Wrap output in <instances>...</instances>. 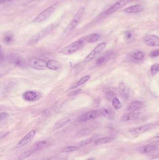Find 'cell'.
<instances>
[{"label":"cell","instance_id":"31","mask_svg":"<svg viewBox=\"0 0 159 160\" xmlns=\"http://www.w3.org/2000/svg\"><path fill=\"white\" fill-rule=\"evenodd\" d=\"M112 105L116 109H120L122 107V104L117 98H113L112 99Z\"/></svg>","mask_w":159,"mask_h":160},{"label":"cell","instance_id":"21","mask_svg":"<svg viewBox=\"0 0 159 160\" xmlns=\"http://www.w3.org/2000/svg\"><path fill=\"white\" fill-rule=\"evenodd\" d=\"M114 140V138L111 136L104 137L96 139L94 141L95 145H98L106 144Z\"/></svg>","mask_w":159,"mask_h":160},{"label":"cell","instance_id":"6","mask_svg":"<svg viewBox=\"0 0 159 160\" xmlns=\"http://www.w3.org/2000/svg\"><path fill=\"white\" fill-rule=\"evenodd\" d=\"M106 46V44L105 43H102L98 45L85 58V59L84 60V62L88 63L92 61L93 59L97 57L103 51Z\"/></svg>","mask_w":159,"mask_h":160},{"label":"cell","instance_id":"17","mask_svg":"<svg viewBox=\"0 0 159 160\" xmlns=\"http://www.w3.org/2000/svg\"><path fill=\"white\" fill-rule=\"evenodd\" d=\"M47 66L50 70H57L61 68V64L58 60H50L47 62Z\"/></svg>","mask_w":159,"mask_h":160},{"label":"cell","instance_id":"38","mask_svg":"<svg viewBox=\"0 0 159 160\" xmlns=\"http://www.w3.org/2000/svg\"><path fill=\"white\" fill-rule=\"evenodd\" d=\"M9 114L6 113H1V115H0V119L1 120H3L4 119H6L7 117H9Z\"/></svg>","mask_w":159,"mask_h":160},{"label":"cell","instance_id":"10","mask_svg":"<svg viewBox=\"0 0 159 160\" xmlns=\"http://www.w3.org/2000/svg\"><path fill=\"white\" fill-rule=\"evenodd\" d=\"M156 127V125H145L142 126H139L138 127L134 128L131 129L129 131V133L132 135H136L141 134L146 132Z\"/></svg>","mask_w":159,"mask_h":160},{"label":"cell","instance_id":"20","mask_svg":"<svg viewBox=\"0 0 159 160\" xmlns=\"http://www.w3.org/2000/svg\"><path fill=\"white\" fill-rule=\"evenodd\" d=\"M119 91L121 95L124 99H126L128 96L129 90L124 83H121L119 86Z\"/></svg>","mask_w":159,"mask_h":160},{"label":"cell","instance_id":"30","mask_svg":"<svg viewBox=\"0 0 159 160\" xmlns=\"http://www.w3.org/2000/svg\"><path fill=\"white\" fill-rule=\"evenodd\" d=\"M34 150L33 149H30V150H28L26 151L23 153L18 157V160H24L26 158L29 157V156H30L31 155L33 154L34 152Z\"/></svg>","mask_w":159,"mask_h":160},{"label":"cell","instance_id":"29","mask_svg":"<svg viewBox=\"0 0 159 160\" xmlns=\"http://www.w3.org/2000/svg\"><path fill=\"white\" fill-rule=\"evenodd\" d=\"M90 79V76L89 75H86L81 78V79H80L79 81L77 82L76 83H75L72 87V89L77 88V87L81 86L82 84L85 83L86 81H88Z\"/></svg>","mask_w":159,"mask_h":160},{"label":"cell","instance_id":"26","mask_svg":"<svg viewBox=\"0 0 159 160\" xmlns=\"http://www.w3.org/2000/svg\"><path fill=\"white\" fill-rule=\"evenodd\" d=\"M100 36L98 34H92L86 37L84 40L89 43H93L96 42L100 39Z\"/></svg>","mask_w":159,"mask_h":160},{"label":"cell","instance_id":"9","mask_svg":"<svg viewBox=\"0 0 159 160\" xmlns=\"http://www.w3.org/2000/svg\"><path fill=\"white\" fill-rule=\"evenodd\" d=\"M133 1V0H119L104 12V15H109L113 13Z\"/></svg>","mask_w":159,"mask_h":160},{"label":"cell","instance_id":"1","mask_svg":"<svg viewBox=\"0 0 159 160\" xmlns=\"http://www.w3.org/2000/svg\"><path fill=\"white\" fill-rule=\"evenodd\" d=\"M85 8L84 7H81L78 9L77 12L75 13L73 17L72 18L68 25L67 26L65 31H63V36H67L77 26L78 23L81 20L82 16L85 12Z\"/></svg>","mask_w":159,"mask_h":160},{"label":"cell","instance_id":"46","mask_svg":"<svg viewBox=\"0 0 159 160\" xmlns=\"http://www.w3.org/2000/svg\"><path fill=\"white\" fill-rule=\"evenodd\" d=\"M36 1H41V0H36Z\"/></svg>","mask_w":159,"mask_h":160},{"label":"cell","instance_id":"3","mask_svg":"<svg viewBox=\"0 0 159 160\" xmlns=\"http://www.w3.org/2000/svg\"><path fill=\"white\" fill-rule=\"evenodd\" d=\"M84 39H80L65 46L60 51V53L63 54H71L81 49L84 45Z\"/></svg>","mask_w":159,"mask_h":160},{"label":"cell","instance_id":"11","mask_svg":"<svg viewBox=\"0 0 159 160\" xmlns=\"http://www.w3.org/2000/svg\"><path fill=\"white\" fill-rule=\"evenodd\" d=\"M36 132L35 130H32L28 133L21 140H20L16 145V148H20L28 144L34 139Z\"/></svg>","mask_w":159,"mask_h":160},{"label":"cell","instance_id":"35","mask_svg":"<svg viewBox=\"0 0 159 160\" xmlns=\"http://www.w3.org/2000/svg\"><path fill=\"white\" fill-rule=\"evenodd\" d=\"M104 61H105V58L104 57L100 56L96 60L95 63L97 66H100V65H102L104 62Z\"/></svg>","mask_w":159,"mask_h":160},{"label":"cell","instance_id":"8","mask_svg":"<svg viewBox=\"0 0 159 160\" xmlns=\"http://www.w3.org/2000/svg\"><path fill=\"white\" fill-rule=\"evenodd\" d=\"M7 59L9 62L16 66L24 68L27 66L25 59L20 56L16 55H9Z\"/></svg>","mask_w":159,"mask_h":160},{"label":"cell","instance_id":"41","mask_svg":"<svg viewBox=\"0 0 159 160\" xmlns=\"http://www.w3.org/2000/svg\"><path fill=\"white\" fill-rule=\"evenodd\" d=\"M126 37L127 39H130L132 37V34L129 32H127L126 33Z\"/></svg>","mask_w":159,"mask_h":160},{"label":"cell","instance_id":"34","mask_svg":"<svg viewBox=\"0 0 159 160\" xmlns=\"http://www.w3.org/2000/svg\"><path fill=\"white\" fill-rule=\"evenodd\" d=\"M151 72L153 75H155L159 72V64H154L151 67Z\"/></svg>","mask_w":159,"mask_h":160},{"label":"cell","instance_id":"14","mask_svg":"<svg viewBox=\"0 0 159 160\" xmlns=\"http://www.w3.org/2000/svg\"><path fill=\"white\" fill-rule=\"evenodd\" d=\"M101 114L106 119L112 120L115 119V113L111 108L104 107L100 111Z\"/></svg>","mask_w":159,"mask_h":160},{"label":"cell","instance_id":"7","mask_svg":"<svg viewBox=\"0 0 159 160\" xmlns=\"http://www.w3.org/2000/svg\"><path fill=\"white\" fill-rule=\"evenodd\" d=\"M101 114L100 111L92 110L88 111L81 115L77 119L78 122H85L98 118Z\"/></svg>","mask_w":159,"mask_h":160},{"label":"cell","instance_id":"18","mask_svg":"<svg viewBox=\"0 0 159 160\" xmlns=\"http://www.w3.org/2000/svg\"><path fill=\"white\" fill-rule=\"evenodd\" d=\"M142 106L143 104L141 102H133L129 104L127 108V110L129 112L135 111L141 109Z\"/></svg>","mask_w":159,"mask_h":160},{"label":"cell","instance_id":"13","mask_svg":"<svg viewBox=\"0 0 159 160\" xmlns=\"http://www.w3.org/2000/svg\"><path fill=\"white\" fill-rule=\"evenodd\" d=\"M71 120V116L65 117V118L60 119L58 121L55 123L53 126L54 130H57V129L63 127L67 124H68Z\"/></svg>","mask_w":159,"mask_h":160},{"label":"cell","instance_id":"16","mask_svg":"<svg viewBox=\"0 0 159 160\" xmlns=\"http://www.w3.org/2000/svg\"><path fill=\"white\" fill-rule=\"evenodd\" d=\"M140 113L136 111H132L128 113L127 114H124L121 118V121L123 122H127L130 120H133L134 119L138 118Z\"/></svg>","mask_w":159,"mask_h":160},{"label":"cell","instance_id":"42","mask_svg":"<svg viewBox=\"0 0 159 160\" xmlns=\"http://www.w3.org/2000/svg\"><path fill=\"white\" fill-rule=\"evenodd\" d=\"M47 160H63L61 159V158L57 157H52L50 158Z\"/></svg>","mask_w":159,"mask_h":160},{"label":"cell","instance_id":"37","mask_svg":"<svg viewBox=\"0 0 159 160\" xmlns=\"http://www.w3.org/2000/svg\"><path fill=\"white\" fill-rule=\"evenodd\" d=\"M81 89H78L77 90L74 91V92H71L69 94V96H76L80 94V93L81 92Z\"/></svg>","mask_w":159,"mask_h":160},{"label":"cell","instance_id":"22","mask_svg":"<svg viewBox=\"0 0 159 160\" xmlns=\"http://www.w3.org/2000/svg\"><path fill=\"white\" fill-rule=\"evenodd\" d=\"M103 92L106 98L109 100L113 99L116 95V92L115 89L110 87L104 88Z\"/></svg>","mask_w":159,"mask_h":160},{"label":"cell","instance_id":"24","mask_svg":"<svg viewBox=\"0 0 159 160\" xmlns=\"http://www.w3.org/2000/svg\"><path fill=\"white\" fill-rule=\"evenodd\" d=\"M36 97L37 95L36 93L32 91L26 92L23 95L24 99L27 101H32L33 100H35Z\"/></svg>","mask_w":159,"mask_h":160},{"label":"cell","instance_id":"43","mask_svg":"<svg viewBox=\"0 0 159 160\" xmlns=\"http://www.w3.org/2000/svg\"><path fill=\"white\" fill-rule=\"evenodd\" d=\"M159 157V154H156V155H151V158L153 159V158H156Z\"/></svg>","mask_w":159,"mask_h":160},{"label":"cell","instance_id":"2","mask_svg":"<svg viewBox=\"0 0 159 160\" xmlns=\"http://www.w3.org/2000/svg\"><path fill=\"white\" fill-rule=\"evenodd\" d=\"M59 24L57 22H55L47 26L44 28L42 30L37 33V34L34 35L32 38L30 39L29 41V44L30 45H32L36 44L38 42L43 38H45L48 35L50 34L56 27Z\"/></svg>","mask_w":159,"mask_h":160},{"label":"cell","instance_id":"33","mask_svg":"<svg viewBox=\"0 0 159 160\" xmlns=\"http://www.w3.org/2000/svg\"><path fill=\"white\" fill-rule=\"evenodd\" d=\"M93 140L92 138H88V139H86L85 140L80 141L79 143V144H78V146L80 147L85 146H86V145H88V144L91 143L93 141Z\"/></svg>","mask_w":159,"mask_h":160},{"label":"cell","instance_id":"36","mask_svg":"<svg viewBox=\"0 0 159 160\" xmlns=\"http://www.w3.org/2000/svg\"><path fill=\"white\" fill-rule=\"evenodd\" d=\"M159 55V49L153 50L150 54V56L151 57H156L158 56Z\"/></svg>","mask_w":159,"mask_h":160},{"label":"cell","instance_id":"28","mask_svg":"<svg viewBox=\"0 0 159 160\" xmlns=\"http://www.w3.org/2000/svg\"><path fill=\"white\" fill-rule=\"evenodd\" d=\"M80 148V146L77 145L73 146H65L62 148L61 149V152L63 153H70L72 152L78 150Z\"/></svg>","mask_w":159,"mask_h":160},{"label":"cell","instance_id":"45","mask_svg":"<svg viewBox=\"0 0 159 160\" xmlns=\"http://www.w3.org/2000/svg\"><path fill=\"white\" fill-rule=\"evenodd\" d=\"M86 160H94V159L93 158L91 157L88 158V159H86Z\"/></svg>","mask_w":159,"mask_h":160},{"label":"cell","instance_id":"19","mask_svg":"<svg viewBox=\"0 0 159 160\" xmlns=\"http://www.w3.org/2000/svg\"><path fill=\"white\" fill-rule=\"evenodd\" d=\"M143 7L140 5H133L125 9L124 12L127 13H137L143 11Z\"/></svg>","mask_w":159,"mask_h":160},{"label":"cell","instance_id":"27","mask_svg":"<svg viewBox=\"0 0 159 160\" xmlns=\"http://www.w3.org/2000/svg\"><path fill=\"white\" fill-rule=\"evenodd\" d=\"M93 131V129L91 128H86L84 129L80 130L76 134V137H81L84 136L86 135H89Z\"/></svg>","mask_w":159,"mask_h":160},{"label":"cell","instance_id":"5","mask_svg":"<svg viewBox=\"0 0 159 160\" xmlns=\"http://www.w3.org/2000/svg\"><path fill=\"white\" fill-rule=\"evenodd\" d=\"M30 67L37 70H44L47 68V62L43 59L33 58L28 61Z\"/></svg>","mask_w":159,"mask_h":160},{"label":"cell","instance_id":"32","mask_svg":"<svg viewBox=\"0 0 159 160\" xmlns=\"http://www.w3.org/2000/svg\"><path fill=\"white\" fill-rule=\"evenodd\" d=\"M133 58L136 60H141L144 58V54L142 52L140 51H138L134 53L133 54Z\"/></svg>","mask_w":159,"mask_h":160},{"label":"cell","instance_id":"15","mask_svg":"<svg viewBox=\"0 0 159 160\" xmlns=\"http://www.w3.org/2000/svg\"><path fill=\"white\" fill-rule=\"evenodd\" d=\"M156 148V146L155 145L148 144L141 146L137 149V151L141 154H146L154 151Z\"/></svg>","mask_w":159,"mask_h":160},{"label":"cell","instance_id":"44","mask_svg":"<svg viewBox=\"0 0 159 160\" xmlns=\"http://www.w3.org/2000/svg\"><path fill=\"white\" fill-rule=\"evenodd\" d=\"M9 1H10V0H0V3H1V4H3L4 3H5Z\"/></svg>","mask_w":159,"mask_h":160},{"label":"cell","instance_id":"23","mask_svg":"<svg viewBox=\"0 0 159 160\" xmlns=\"http://www.w3.org/2000/svg\"><path fill=\"white\" fill-rule=\"evenodd\" d=\"M50 142V141L47 140H42V141H39V142L36 143L34 145V148L33 149L34 151H37V150L42 149L44 148L49 146Z\"/></svg>","mask_w":159,"mask_h":160},{"label":"cell","instance_id":"4","mask_svg":"<svg viewBox=\"0 0 159 160\" xmlns=\"http://www.w3.org/2000/svg\"><path fill=\"white\" fill-rule=\"evenodd\" d=\"M57 4H54L45 9L43 12L39 14L33 21L34 23H40L44 22L45 20L50 18V16L53 14L56 9Z\"/></svg>","mask_w":159,"mask_h":160},{"label":"cell","instance_id":"12","mask_svg":"<svg viewBox=\"0 0 159 160\" xmlns=\"http://www.w3.org/2000/svg\"><path fill=\"white\" fill-rule=\"evenodd\" d=\"M144 41L146 44L149 46H159V38L156 35H147L145 37Z\"/></svg>","mask_w":159,"mask_h":160},{"label":"cell","instance_id":"25","mask_svg":"<svg viewBox=\"0 0 159 160\" xmlns=\"http://www.w3.org/2000/svg\"><path fill=\"white\" fill-rule=\"evenodd\" d=\"M14 35L11 33H7L4 35L3 41L6 44H10L14 41Z\"/></svg>","mask_w":159,"mask_h":160},{"label":"cell","instance_id":"40","mask_svg":"<svg viewBox=\"0 0 159 160\" xmlns=\"http://www.w3.org/2000/svg\"><path fill=\"white\" fill-rule=\"evenodd\" d=\"M10 134V132L4 131L1 132V139H3Z\"/></svg>","mask_w":159,"mask_h":160},{"label":"cell","instance_id":"39","mask_svg":"<svg viewBox=\"0 0 159 160\" xmlns=\"http://www.w3.org/2000/svg\"><path fill=\"white\" fill-rule=\"evenodd\" d=\"M150 141L153 142H159V135H156L150 139Z\"/></svg>","mask_w":159,"mask_h":160}]
</instances>
